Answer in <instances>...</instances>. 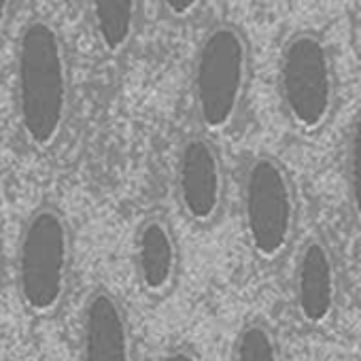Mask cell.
I'll return each mask as SVG.
<instances>
[{
	"label": "cell",
	"mask_w": 361,
	"mask_h": 361,
	"mask_svg": "<svg viewBox=\"0 0 361 361\" xmlns=\"http://www.w3.org/2000/svg\"><path fill=\"white\" fill-rule=\"evenodd\" d=\"M16 111L28 145L51 149L71 111V68L64 39L47 20L24 26L16 47Z\"/></svg>",
	"instance_id": "6da1fadb"
},
{
	"label": "cell",
	"mask_w": 361,
	"mask_h": 361,
	"mask_svg": "<svg viewBox=\"0 0 361 361\" xmlns=\"http://www.w3.org/2000/svg\"><path fill=\"white\" fill-rule=\"evenodd\" d=\"M73 272V232L54 204L35 209L16 251V289L26 312L51 317L62 306Z\"/></svg>",
	"instance_id": "7a4b0ae2"
},
{
	"label": "cell",
	"mask_w": 361,
	"mask_h": 361,
	"mask_svg": "<svg viewBox=\"0 0 361 361\" xmlns=\"http://www.w3.org/2000/svg\"><path fill=\"white\" fill-rule=\"evenodd\" d=\"M251 54L245 35L232 24L213 26L200 41L192 71L196 115L204 130H228L245 102Z\"/></svg>",
	"instance_id": "3957f363"
},
{
	"label": "cell",
	"mask_w": 361,
	"mask_h": 361,
	"mask_svg": "<svg viewBox=\"0 0 361 361\" xmlns=\"http://www.w3.org/2000/svg\"><path fill=\"white\" fill-rule=\"evenodd\" d=\"M279 96L287 119L302 132H319L336 106V68L327 43L314 32H295L279 56Z\"/></svg>",
	"instance_id": "277c9868"
},
{
	"label": "cell",
	"mask_w": 361,
	"mask_h": 361,
	"mask_svg": "<svg viewBox=\"0 0 361 361\" xmlns=\"http://www.w3.org/2000/svg\"><path fill=\"white\" fill-rule=\"evenodd\" d=\"M243 224L253 253L264 262L279 259L295 236V188L287 168L272 155H257L245 168Z\"/></svg>",
	"instance_id": "5b68a950"
},
{
	"label": "cell",
	"mask_w": 361,
	"mask_h": 361,
	"mask_svg": "<svg viewBox=\"0 0 361 361\" xmlns=\"http://www.w3.org/2000/svg\"><path fill=\"white\" fill-rule=\"evenodd\" d=\"M226 192L224 161L217 147L204 136H190L176 155L178 204L194 224L217 219Z\"/></svg>",
	"instance_id": "8992f818"
},
{
	"label": "cell",
	"mask_w": 361,
	"mask_h": 361,
	"mask_svg": "<svg viewBox=\"0 0 361 361\" xmlns=\"http://www.w3.org/2000/svg\"><path fill=\"white\" fill-rule=\"evenodd\" d=\"M79 361H134L132 329L123 304L109 289H94L81 308Z\"/></svg>",
	"instance_id": "52a82bcc"
},
{
	"label": "cell",
	"mask_w": 361,
	"mask_h": 361,
	"mask_svg": "<svg viewBox=\"0 0 361 361\" xmlns=\"http://www.w3.org/2000/svg\"><path fill=\"white\" fill-rule=\"evenodd\" d=\"M293 302L306 325H325L338 304V268L323 238H308L295 259Z\"/></svg>",
	"instance_id": "ba28073f"
},
{
	"label": "cell",
	"mask_w": 361,
	"mask_h": 361,
	"mask_svg": "<svg viewBox=\"0 0 361 361\" xmlns=\"http://www.w3.org/2000/svg\"><path fill=\"white\" fill-rule=\"evenodd\" d=\"M134 272L151 295L166 293L178 272V245L164 217H147L134 234Z\"/></svg>",
	"instance_id": "9c48e42d"
},
{
	"label": "cell",
	"mask_w": 361,
	"mask_h": 361,
	"mask_svg": "<svg viewBox=\"0 0 361 361\" xmlns=\"http://www.w3.org/2000/svg\"><path fill=\"white\" fill-rule=\"evenodd\" d=\"M90 20L100 47L119 56L134 39L138 22V0H87Z\"/></svg>",
	"instance_id": "30bf717a"
},
{
	"label": "cell",
	"mask_w": 361,
	"mask_h": 361,
	"mask_svg": "<svg viewBox=\"0 0 361 361\" xmlns=\"http://www.w3.org/2000/svg\"><path fill=\"white\" fill-rule=\"evenodd\" d=\"M232 361H285L279 338L266 321H249L240 327Z\"/></svg>",
	"instance_id": "8fae6325"
},
{
	"label": "cell",
	"mask_w": 361,
	"mask_h": 361,
	"mask_svg": "<svg viewBox=\"0 0 361 361\" xmlns=\"http://www.w3.org/2000/svg\"><path fill=\"white\" fill-rule=\"evenodd\" d=\"M346 190L350 209L361 224V111L355 115L346 138Z\"/></svg>",
	"instance_id": "7c38bea8"
},
{
	"label": "cell",
	"mask_w": 361,
	"mask_h": 361,
	"mask_svg": "<svg viewBox=\"0 0 361 361\" xmlns=\"http://www.w3.org/2000/svg\"><path fill=\"white\" fill-rule=\"evenodd\" d=\"M159 3H161L164 13L170 20L183 22V20H190L192 16H196V11L202 7L204 0H159Z\"/></svg>",
	"instance_id": "4fadbf2b"
},
{
	"label": "cell",
	"mask_w": 361,
	"mask_h": 361,
	"mask_svg": "<svg viewBox=\"0 0 361 361\" xmlns=\"http://www.w3.org/2000/svg\"><path fill=\"white\" fill-rule=\"evenodd\" d=\"M157 361H200V357L190 346H172L161 353Z\"/></svg>",
	"instance_id": "5bb4252c"
},
{
	"label": "cell",
	"mask_w": 361,
	"mask_h": 361,
	"mask_svg": "<svg viewBox=\"0 0 361 361\" xmlns=\"http://www.w3.org/2000/svg\"><path fill=\"white\" fill-rule=\"evenodd\" d=\"M11 7H13V0H0V37L5 35L9 18H11Z\"/></svg>",
	"instance_id": "9a60e30c"
},
{
	"label": "cell",
	"mask_w": 361,
	"mask_h": 361,
	"mask_svg": "<svg viewBox=\"0 0 361 361\" xmlns=\"http://www.w3.org/2000/svg\"><path fill=\"white\" fill-rule=\"evenodd\" d=\"M0 270H3V243H0Z\"/></svg>",
	"instance_id": "2e32d148"
}]
</instances>
